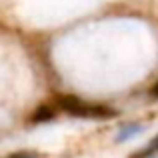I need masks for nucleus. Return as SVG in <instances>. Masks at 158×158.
Returning <instances> with one entry per match:
<instances>
[{"label": "nucleus", "instance_id": "obj_1", "mask_svg": "<svg viewBox=\"0 0 158 158\" xmlns=\"http://www.w3.org/2000/svg\"><path fill=\"white\" fill-rule=\"evenodd\" d=\"M54 104L68 114L82 116V118H110V116H116V112L112 108L100 104H88V102H82L74 96H56Z\"/></svg>", "mask_w": 158, "mask_h": 158}, {"label": "nucleus", "instance_id": "obj_2", "mask_svg": "<svg viewBox=\"0 0 158 158\" xmlns=\"http://www.w3.org/2000/svg\"><path fill=\"white\" fill-rule=\"evenodd\" d=\"M56 104L54 106H48V104H42L38 108V110H36V114L32 116V120H34V122H40V120H50V118H54V116H56Z\"/></svg>", "mask_w": 158, "mask_h": 158}, {"label": "nucleus", "instance_id": "obj_3", "mask_svg": "<svg viewBox=\"0 0 158 158\" xmlns=\"http://www.w3.org/2000/svg\"><path fill=\"white\" fill-rule=\"evenodd\" d=\"M6 158H38L34 152H16V154H10Z\"/></svg>", "mask_w": 158, "mask_h": 158}, {"label": "nucleus", "instance_id": "obj_4", "mask_svg": "<svg viewBox=\"0 0 158 158\" xmlns=\"http://www.w3.org/2000/svg\"><path fill=\"white\" fill-rule=\"evenodd\" d=\"M152 152H158V136H156L154 140H152L150 146H148L146 150H144V156H146V154H152ZM144 156H142V158H144Z\"/></svg>", "mask_w": 158, "mask_h": 158}, {"label": "nucleus", "instance_id": "obj_5", "mask_svg": "<svg viewBox=\"0 0 158 158\" xmlns=\"http://www.w3.org/2000/svg\"><path fill=\"white\" fill-rule=\"evenodd\" d=\"M150 94H152V96H154V98H158V80H156V84H154V86H152V90H150Z\"/></svg>", "mask_w": 158, "mask_h": 158}]
</instances>
